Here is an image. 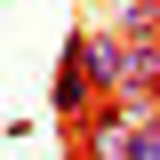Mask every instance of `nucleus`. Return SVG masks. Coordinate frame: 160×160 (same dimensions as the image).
Returning <instances> with one entry per match:
<instances>
[{
	"mask_svg": "<svg viewBox=\"0 0 160 160\" xmlns=\"http://www.w3.org/2000/svg\"><path fill=\"white\" fill-rule=\"evenodd\" d=\"M48 104H56V120H72V128H80L88 112H96V80H88V48H80V40H64V64H56V96H48Z\"/></svg>",
	"mask_w": 160,
	"mask_h": 160,
	"instance_id": "obj_1",
	"label": "nucleus"
},
{
	"mask_svg": "<svg viewBox=\"0 0 160 160\" xmlns=\"http://www.w3.org/2000/svg\"><path fill=\"white\" fill-rule=\"evenodd\" d=\"M128 160H160V120H144L136 136H128Z\"/></svg>",
	"mask_w": 160,
	"mask_h": 160,
	"instance_id": "obj_4",
	"label": "nucleus"
},
{
	"mask_svg": "<svg viewBox=\"0 0 160 160\" xmlns=\"http://www.w3.org/2000/svg\"><path fill=\"white\" fill-rule=\"evenodd\" d=\"M80 48H88V80H96V96H112V80H120V32H88Z\"/></svg>",
	"mask_w": 160,
	"mask_h": 160,
	"instance_id": "obj_2",
	"label": "nucleus"
},
{
	"mask_svg": "<svg viewBox=\"0 0 160 160\" xmlns=\"http://www.w3.org/2000/svg\"><path fill=\"white\" fill-rule=\"evenodd\" d=\"M120 40H160V0H120Z\"/></svg>",
	"mask_w": 160,
	"mask_h": 160,
	"instance_id": "obj_3",
	"label": "nucleus"
},
{
	"mask_svg": "<svg viewBox=\"0 0 160 160\" xmlns=\"http://www.w3.org/2000/svg\"><path fill=\"white\" fill-rule=\"evenodd\" d=\"M72 160H80V152H72Z\"/></svg>",
	"mask_w": 160,
	"mask_h": 160,
	"instance_id": "obj_5",
	"label": "nucleus"
}]
</instances>
